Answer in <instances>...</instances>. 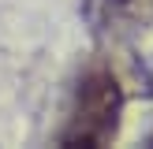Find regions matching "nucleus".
Returning a JSON list of instances; mask_svg holds the SVG:
<instances>
[{
    "mask_svg": "<svg viewBox=\"0 0 153 149\" xmlns=\"http://www.w3.org/2000/svg\"><path fill=\"white\" fill-rule=\"evenodd\" d=\"M120 123H123V86L105 63H97L82 71L71 108H67V123L56 134V142L101 149L120 138Z\"/></svg>",
    "mask_w": 153,
    "mask_h": 149,
    "instance_id": "f257e3e1",
    "label": "nucleus"
},
{
    "mask_svg": "<svg viewBox=\"0 0 153 149\" xmlns=\"http://www.w3.org/2000/svg\"><path fill=\"white\" fill-rule=\"evenodd\" d=\"M146 145H153V131H149V138H146Z\"/></svg>",
    "mask_w": 153,
    "mask_h": 149,
    "instance_id": "20e7f679",
    "label": "nucleus"
},
{
    "mask_svg": "<svg viewBox=\"0 0 153 149\" xmlns=\"http://www.w3.org/2000/svg\"><path fill=\"white\" fill-rule=\"evenodd\" d=\"M134 11V0H86V15L97 30L101 26H120Z\"/></svg>",
    "mask_w": 153,
    "mask_h": 149,
    "instance_id": "f03ea898",
    "label": "nucleus"
},
{
    "mask_svg": "<svg viewBox=\"0 0 153 149\" xmlns=\"http://www.w3.org/2000/svg\"><path fill=\"white\" fill-rule=\"evenodd\" d=\"M134 71H138V89H142V97H153V52L138 60Z\"/></svg>",
    "mask_w": 153,
    "mask_h": 149,
    "instance_id": "7ed1b4c3",
    "label": "nucleus"
}]
</instances>
